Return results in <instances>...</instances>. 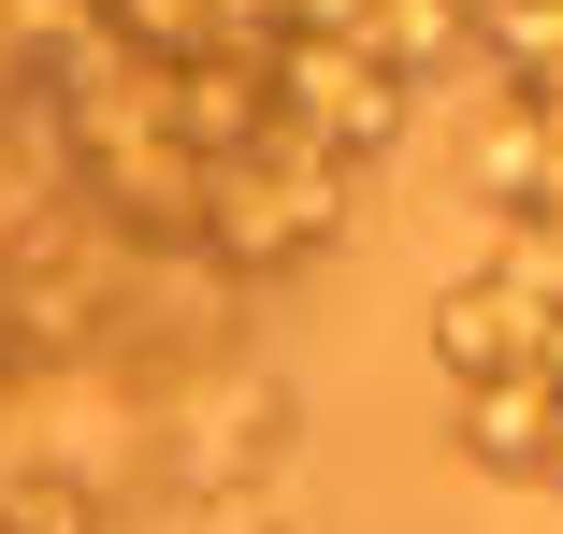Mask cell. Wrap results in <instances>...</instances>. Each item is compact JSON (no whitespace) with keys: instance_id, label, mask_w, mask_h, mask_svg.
<instances>
[{"instance_id":"8992f818","label":"cell","mask_w":563,"mask_h":534,"mask_svg":"<svg viewBox=\"0 0 563 534\" xmlns=\"http://www.w3.org/2000/svg\"><path fill=\"white\" fill-rule=\"evenodd\" d=\"M188 534H303L275 491H217V505H188Z\"/></svg>"},{"instance_id":"277c9868","label":"cell","mask_w":563,"mask_h":534,"mask_svg":"<svg viewBox=\"0 0 563 534\" xmlns=\"http://www.w3.org/2000/svg\"><path fill=\"white\" fill-rule=\"evenodd\" d=\"M463 188L492 202V218H549V101L463 87Z\"/></svg>"},{"instance_id":"7a4b0ae2","label":"cell","mask_w":563,"mask_h":534,"mask_svg":"<svg viewBox=\"0 0 563 534\" xmlns=\"http://www.w3.org/2000/svg\"><path fill=\"white\" fill-rule=\"evenodd\" d=\"M174 491L188 505H217V491H275V463H289V390L246 361V376H188L174 390Z\"/></svg>"},{"instance_id":"3957f363","label":"cell","mask_w":563,"mask_h":534,"mask_svg":"<svg viewBox=\"0 0 563 534\" xmlns=\"http://www.w3.org/2000/svg\"><path fill=\"white\" fill-rule=\"evenodd\" d=\"M534 347H549V303H520L506 275H448V289H433V361H448V390L534 376Z\"/></svg>"},{"instance_id":"5b68a950","label":"cell","mask_w":563,"mask_h":534,"mask_svg":"<svg viewBox=\"0 0 563 534\" xmlns=\"http://www.w3.org/2000/svg\"><path fill=\"white\" fill-rule=\"evenodd\" d=\"M463 463L477 477H549L563 463V390L549 376H477L463 390Z\"/></svg>"},{"instance_id":"6da1fadb","label":"cell","mask_w":563,"mask_h":534,"mask_svg":"<svg viewBox=\"0 0 563 534\" xmlns=\"http://www.w3.org/2000/svg\"><path fill=\"white\" fill-rule=\"evenodd\" d=\"M347 202H362V174H332L318 145L261 131L246 159L202 174V260H232V275H303L332 232H347Z\"/></svg>"},{"instance_id":"52a82bcc","label":"cell","mask_w":563,"mask_h":534,"mask_svg":"<svg viewBox=\"0 0 563 534\" xmlns=\"http://www.w3.org/2000/svg\"><path fill=\"white\" fill-rule=\"evenodd\" d=\"M534 491H563V463H549V477H534Z\"/></svg>"}]
</instances>
